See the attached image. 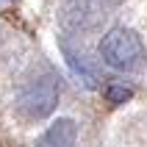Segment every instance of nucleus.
<instances>
[{"label":"nucleus","instance_id":"f257e3e1","mask_svg":"<svg viewBox=\"0 0 147 147\" xmlns=\"http://www.w3.org/2000/svg\"><path fill=\"white\" fill-rule=\"evenodd\" d=\"M100 56L114 69H136L144 58V47L131 28H114L100 42Z\"/></svg>","mask_w":147,"mask_h":147},{"label":"nucleus","instance_id":"f03ea898","mask_svg":"<svg viewBox=\"0 0 147 147\" xmlns=\"http://www.w3.org/2000/svg\"><path fill=\"white\" fill-rule=\"evenodd\" d=\"M58 106V81L53 75H45L39 81L28 83L20 94V111L28 119H42V117L53 114Z\"/></svg>","mask_w":147,"mask_h":147},{"label":"nucleus","instance_id":"7ed1b4c3","mask_svg":"<svg viewBox=\"0 0 147 147\" xmlns=\"http://www.w3.org/2000/svg\"><path fill=\"white\" fill-rule=\"evenodd\" d=\"M75 136H78V125L61 117L36 139V147H75Z\"/></svg>","mask_w":147,"mask_h":147},{"label":"nucleus","instance_id":"20e7f679","mask_svg":"<svg viewBox=\"0 0 147 147\" xmlns=\"http://www.w3.org/2000/svg\"><path fill=\"white\" fill-rule=\"evenodd\" d=\"M58 20L64 28H86L89 25V0H64Z\"/></svg>","mask_w":147,"mask_h":147},{"label":"nucleus","instance_id":"39448f33","mask_svg":"<svg viewBox=\"0 0 147 147\" xmlns=\"http://www.w3.org/2000/svg\"><path fill=\"white\" fill-rule=\"evenodd\" d=\"M131 94H133V89H131V86H125V83H108V86H106L108 103H125Z\"/></svg>","mask_w":147,"mask_h":147}]
</instances>
